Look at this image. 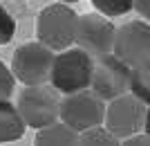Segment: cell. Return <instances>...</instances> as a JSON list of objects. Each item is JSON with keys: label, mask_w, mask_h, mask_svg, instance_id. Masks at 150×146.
Here are the masks:
<instances>
[{"label": "cell", "mask_w": 150, "mask_h": 146, "mask_svg": "<svg viewBox=\"0 0 150 146\" xmlns=\"http://www.w3.org/2000/svg\"><path fill=\"white\" fill-rule=\"evenodd\" d=\"M76 29H79V14L63 2L45 7L36 18L38 43L52 52H65L76 45Z\"/></svg>", "instance_id": "6da1fadb"}, {"label": "cell", "mask_w": 150, "mask_h": 146, "mask_svg": "<svg viewBox=\"0 0 150 146\" xmlns=\"http://www.w3.org/2000/svg\"><path fill=\"white\" fill-rule=\"evenodd\" d=\"M92 70H94V58L88 56L79 47H69L54 56L52 65V88L63 95H76L90 88L92 83Z\"/></svg>", "instance_id": "7a4b0ae2"}, {"label": "cell", "mask_w": 150, "mask_h": 146, "mask_svg": "<svg viewBox=\"0 0 150 146\" xmlns=\"http://www.w3.org/2000/svg\"><path fill=\"white\" fill-rule=\"evenodd\" d=\"M20 119L25 126H31L40 130L58 121L61 115V97L52 85H34V88H25L18 95V103H16Z\"/></svg>", "instance_id": "3957f363"}, {"label": "cell", "mask_w": 150, "mask_h": 146, "mask_svg": "<svg viewBox=\"0 0 150 146\" xmlns=\"http://www.w3.org/2000/svg\"><path fill=\"white\" fill-rule=\"evenodd\" d=\"M58 119L79 135L92 128H99L105 119V101L99 95H94L92 90L67 95L65 99H61Z\"/></svg>", "instance_id": "277c9868"}, {"label": "cell", "mask_w": 150, "mask_h": 146, "mask_svg": "<svg viewBox=\"0 0 150 146\" xmlns=\"http://www.w3.org/2000/svg\"><path fill=\"white\" fill-rule=\"evenodd\" d=\"M54 65V52L40 43H25L13 52L11 74L16 81L25 83V88L47 85Z\"/></svg>", "instance_id": "5b68a950"}, {"label": "cell", "mask_w": 150, "mask_h": 146, "mask_svg": "<svg viewBox=\"0 0 150 146\" xmlns=\"http://www.w3.org/2000/svg\"><path fill=\"white\" fill-rule=\"evenodd\" d=\"M146 110L148 106L141 103L137 97L132 95H123L119 99H112V101L105 106V130L112 133L117 140H128V137H134L144 130V121H146Z\"/></svg>", "instance_id": "8992f818"}, {"label": "cell", "mask_w": 150, "mask_h": 146, "mask_svg": "<svg viewBox=\"0 0 150 146\" xmlns=\"http://www.w3.org/2000/svg\"><path fill=\"white\" fill-rule=\"evenodd\" d=\"M114 34L117 27L110 23V18L101 14H85L79 16V29H76V45L94 61L103 56H110L114 47Z\"/></svg>", "instance_id": "52a82bcc"}, {"label": "cell", "mask_w": 150, "mask_h": 146, "mask_svg": "<svg viewBox=\"0 0 150 146\" xmlns=\"http://www.w3.org/2000/svg\"><path fill=\"white\" fill-rule=\"evenodd\" d=\"M112 54L130 70L150 61V25L144 20H130L121 25L114 34Z\"/></svg>", "instance_id": "ba28073f"}, {"label": "cell", "mask_w": 150, "mask_h": 146, "mask_svg": "<svg viewBox=\"0 0 150 146\" xmlns=\"http://www.w3.org/2000/svg\"><path fill=\"white\" fill-rule=\"evenodd\" d=\"M90 88L103 101L105 99L112 101V99H119V97L128 95V90H130V68L125 63H121L114 54L96 58Z\"/></svg>", "instance_id": "9c48e42d"}, {"label": "cell", "mask_w": 150, "mask_h": 146, "mask_svg": "<svg viewBox=\"0 0 150 146\" xmlns=\"http://www.w3.org/2000/svg\"><path fill=\"white\" fill-rule=\"evenodd\" d=\"M25 133V124L20 119L18 110L9 99L0 101V144L18 142Z\"/></svg>", "instance_id": "30bf717a"}, {"label": "cell", "mask_w": 150, "mask_h": 146, "mask_svg": "<svg viewBox=\"0 0 150 146\" xmlns=\"http://www.w3.org/2000/svg\"><path fill=\"white\" fill-rule=\"evenodd\" d=\"M34 146H79V133L56 121V124L38 130Z\"/></svg>", "instance_id": "8fae6325"}, {"label": "cell", "mask_w": 150, "mask_h": 146, "mask_svg": "<svg viewBox=\"0 0 150 146\" xmlns=\"http://www.w3.org/2000/svg\"><path fill=\"white\" fill-rule=\"evenodd\" d=\"M130 90L141 103L150 106V61L130 70Z\"/></svg>", "instance_id": "7c38bea8"}, {"label": "cell", "mask_w": 150, "mask_h": 146, "mask_svg": "<svg viewBox=\"0 0 150 146\" xmlns=\"http://www.w3.org/2000/svg\"><path fill=\"white\" fill-rule=\"evenodd\" d=\"M79 146H121V142L103 126H99L79 135Z\"/></svg>", "instance_id": "4fadbf2b"}, {"label": "cell", "mask_w": 150, "mask_h": 146, "mask_svg": "<svg viewBox=\"0 0 150 146\" xmlns=\"http://www.w3.org/2000/svg\"><path fill=\"white\" fill-rule=\"evenodd\" d=\"M94 9H99L101 16L114 18V16H123L134 7V0H92Z\"/></svg>", "instance_id": "5bb4252c"}, {"label": "cell", "mask_w": 150, "mask_h": 146, "mask_svg": "<svg viewBox=\"0 0 150 146\" xmlns=\"http://www.w3.org/2000/svg\"><path fill=\"white\" fill-rule=\"evenodd\" d=\"M16 34V20L9 11H7L5 7L0 5V45L9 43Z\"/></svg>", "instance_id": "9a60e30c"}, {"label": "cell", "mask_w": 150, "mask_h": 146, "mask_svg": "<svg viewBox=\"0 0 150 146\" xmlns=\"http://www.w3.org/2000/svg\"><path fill=\"white\" fill-rule=\"evenodd\" d=\"M13 88H16V79H13L11 70L0 61V101H7L11 97Z\"/></svg>", "instance_id": "2e32d148"}, {"label": "cell", "mask_w": 150, "mask_h": 146, "mask_svg": "<svg viewBox=\"0 0 150 146\" xmlns=\"http://www.w3.org/2000/svg\"><path fill=\"white\" fill-rule=\"evenodd\" d=\"M121 146H150V137L148 135H134V137H128V140H123V144Z\"/></svg>", "instance_id": "e0dca14e"}, {"label": "cell", "mask_w": 150, "mask_h": 146, "mask_svg": "<svg viewBox=\"0 0 150 146\" xmlns=\"http://www.w3.org/2000/svg\"><path fill=\"white\" fill-rule=\"evenodd\" d=\"M139 16H144L146 20H150V0H134V7H132Z\"/></svg>", "instance_id": "ac0fdd59"}, {"label": "cell", "mask_w": 150, "mask_h": 146, "mask_svg": "<svg viewBox=\"0 0 150 146\" xmlns=\"http://www.w3.org/2000/svg\"><path fill=\"white\" fill-rule=\"evenodd\" d=\"M144 135H148V137H150V106H148V110H146V121H144Z\"/></svg>", "instance_id": "d6986e66"}, {"label": "cell", "mask_w": 150, "mask_h": 146, "mask_svg": "<svg viewBox=\"0 0 150 146\" xmlns=\"http://www.w3.org/2000/svg\"><path fill=\"white\" fill-rule=\"evenodd\" d=\"M63 5H72V2H79V0H61Z\"/></svg>", "instance_id": "ffe728a7"}]
</instances>
